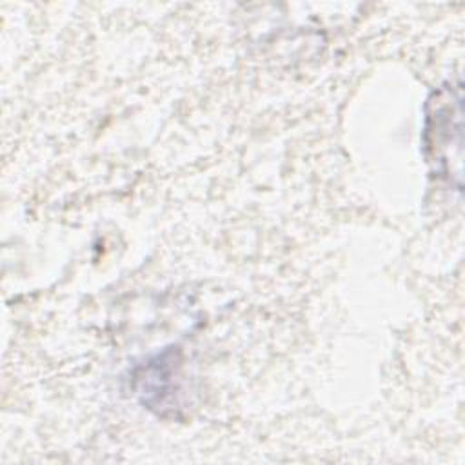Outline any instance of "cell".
<instances>
[{
    "instance_id": "obj_1",
    "label": "cell",
    "mask_w": 465,
    "mask_h": 465,
    "mask_svg": "<svg viewBox=\"0 0 465 465\" xmlns=\"http://www.w3.org/2000/svg\"><path fill=\"white\" fill-rule=\"evenodd\" d=\"M423 142L429 162L441 176L460 182L461 167V89L460 84H445L436 89L425 107Z\"/></svg>"
},
{
    "instance_id": "obj_2",
    "label": "cell",
    "mask_w": 465,
    "mask_h": 465,
    "mask_svg": "<svg viewBox=\"0 0 465 465\" xmlns=\"http://www.w3.org/2000/svg\"><path fill=\"white\" fill-rule=\"evenodd\" d=\"M178 369L180 361L176 360V352L169 349L134 371V391L147 409L165 414V409L178 407Z\"/></svg>"
}]
</instances>
